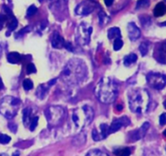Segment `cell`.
Here are the masks:
<instances>
[{"label": "cell", "instance_id": "603a6c76", "mask_svg": "<svg viewBox=\"0 0 166 156\" xmlns=\"http://www.w3.org/2000/svg\"><path fill=\"white\" fill-rule=\"evenodd\" d=\"M139 50L143 56L148 54V44L147 42H142L139 46Z\"/></svg>", "mask_w": 166, "mask_h": 156}, {"label": "cell", "instance_id": "52a82bcc", "mask_svg": "<svg viewBox=\"0 0 166 156\" xmlns=\"http://www.w3.org/2000/svg\"><path fill=\"white\" fill-rule=\"evenodd\" d=\"M147 82L152 88L160 90L166 86V76L161 73H151L147 76Z\"/></svg>", "mask_w": 166, "mask_h": 156}, {"label": "cell", "instance_id": "d6986e66", "mask_svg": "<svg viewBox=\"0 0 166 156\" xmlns=\"http://www.w3.org/2000/svg\"><path fill=\"white\" fill-rule=\"evenodd\" d=\"M137 59L138 57L135 54H129L128 56H126L124 59V64L126 66H129L130 65L131 63H134L137 61Z\"/></svg>", "mask_w": 166, "mask_h": 156}, {"label": "cell", "instance_id": "30bf717a", "mask_svg": "<svg viewBox=\"0 0 166 156\" xmlns=\"http://www.w3.org/2000/svg\"><path fill=\"white\" fill-rule=\"evenodd\" d=\"M130 124V120L126 116H123V117L117 119L114 121H113L112 125L109 128V134H113L114 132L118 131L122 126H126Z\"/></svg>", "mask_w": 166, "mask_h": 156}, {"label": "cell", "instance_id": "9c48e42d", "mask_svg": "<svg viewBox=\"0 0 166 156\" xmlns=\"http://www.w3.org/2000/svg\"><path fill=\"white\" fill-rule=\"evenodd\" d=\"M95 8V4L92 1L85 0L78 5L75 8V13L81 16H87L92 12Z\"/></svg>", "mask_w": 166, "mask_h": 156}, {"label": "cell", "instance_id": "9a60e30c", "mask_svg": "<svg viewBox=\"0 0 166 156\" xmlns=\"http://www.w3.org/2000/svg\"><path fill=\"white\" fill-rule=\"evenodd\" d=\"M51 43H52L53 47L58 48V49L62 48L63 46L65 47V44H66L63 38L60 36V34L58 32H55V34L53 35Z\"/></svg>", "mask_w": 166, "mask_h": 156}, {"label": "cell", "instance_id": "f1b7e54d", "mask_svg": "<svg viewBox=\"0 0 166 156\" xmlns=\"http://www.w3.org/2000/svg\"><path fill=\"white\" fill-rule=\"evenodd\" d=\"M36 11H37V8L35 7L34 5H32V6H30L27 10V16H32L33 15H35V13H36Z\"/></svg>", "mask_w": 166, "mask_h": 156}, {"label": "cell", "instance_id": "2e32d148", "mask_svg": "<svg viewBox=\"0 0 166 156\" xmlns=\"http://www.w3.org/2000/svg\"><path fill=\"white\" fill-rule=\"evenodd\" d=\"M153 13L156 17H160L166 14V5L164 2H159L156 5L154 10H153Z\"/></svg>", "mask_w": 166, "mask_h": 156}, {"label": "cell", "instance_id": "6da1fadb", "mask_svg": "<svg viewBox=\"0 0 166 156\" xmlns=\"http://www.w3.org/2000/svg\"><path fill=\"white\" fill-rule=\"evenodd\" d=\"M87 67L80 59H72L64 67L62 72L61 79L68 85H77L86 77Z\"/></svg>", "mask_w": 166, "mask_h": 156}, {"label": "cell", "instance_id": "4fadbf2b", "mask_svg": "<svg viewBox=\"0 0 166 156\" xmlns=\"http://www.w3.org/2000/svg\"><path fill=\"white\" fill-rule=\"evenodd\" d=\"M109 127L108 125H105V124H103L100 126V132L94 129L93 131H92V138H93V140L100 141L101 139H104V138H106L107 135L109 134Z\"/></svg>", "mask_w": 166, "mask_h": 156}, {"label": "cell", "instance_id": "7c38bea8", "mask_svg": "<svg viewBox=\"0 0 166 156\" xmlns=\"http://www.w3.org/2000/svg\"><path fill=\"white\" fill-rule=\"evenodd\" d=\"M128 37L131 41H135L141 35V32L134 23L130 22L127 25Z\"/></svg>", "mask_w": 166, "mask_h": 156}, {"label": "cell", "instance_id": "7402d4cb", "mask_svg": "<svg viewBox=\"0 0 166 156\" xmlns=\"http://www.w3.org/2000/svg\"><path fill=\"white\" fill-rule=\"evenodd\" d=\"M29 115H30V109L25 108L23 112V121L24 125H27L29 122Z\"/></svg>", "mask_w": 166, "mask_h": 156}, {"label": "cell", "instance_id": "8fae6325", "mask_svg": "<svg viewBox=\"0 0 166 156\" xmlns=\"http://www.w3.org/2000/svg\"><path fill=\"white\" fill-rule=\"evenodd\" d=\"M154 57L159 63L166 64V42L162 43L157 46L155 50Z\"/></svg>", "mask_w": 166, "mask_h": 156}, {"label": "cell", "instance_id": "d590c367", "mask_svg": "<svg viewBox=\"0 0 166 156\" xmlns=\"http://www.w3.org/2000/svg\"><path fill=\"white\" fill-rule=\"evenodd\" d=\"M3 87V85H2V80H1V78H0V90Z\"/></svg>", "mask_w": 166, "mask_h": 156}, {"label": "cell", "instance_id": "60d3db41", "mask_svg": "<svg viewBox=\"0 0 166 156\" xmlns=\"http://www.w3.org/2000/svg\"><path fill=\"white\" fill-rule=\"evenodd\" d=\"M164 2H166V0H164Z\"/></svg>", "mask_w": 166, "mask_h": 156}, {"label": "cell", "instance_id": "8992f818", "mask_svg": "<svg viewBox=\"0 0 166 156\" xmlns=\"http://www.w3.org/2000/svg\"><path fill=\"white\" fill-rule=\"evenodd\" d=\"M46 119L51 126H58L62 123L65 118V110L60 106H50L46 111Z\"/></svg>", "mask_w": 166, "mask_h": 156}, {"label": "cell", "instance_id": "ba28073f", "mask_svg": "<svg viewBox=\"0 0 166 156\" xmlns=\"http://www.w3.org/2000/svg\"><path fill=\"white\" fill-rule=\"evenodd\" d=\"M92 28L91 25H88L86 23H82L79 26L76 34L78 42L81 45H86L90 41V37H91Z\"/></svg>", "mask_w": 166, "mask_h": 156}, {"label": "cell", "instance_id": "1f68e13d", "mask_svg": "<svg viewBox=\"0 0 166 156\" xmlns=\"http://www.w3.org/2000/svg\"><path fill=\"white\" fill-rule=\"evenodd\" d=\"M160 125L161 126L166 125V113H163L160 116Z\"/></svg>", "mask_w": 166, "mask_h": 156}, {"label": "cell", "instance_id": "83f0119b", "mask_svg": "<svg viewBox=\"0 0 166 156\" xmlns=\"http://www.w3.org/2000/svg\"><path fill=\"white\" fill-rule=\"evenodd\" d=\"M11 141V138L9 136L5 135V134H0V143L2 144H7L10 142Z\"/></svg>", "mask_w": 166, "mask_h": 156}, {"label": "cell", "instance_id": "8d00e7d4", "mask_svg": "<svg viewBox=\"0 0 166 156\" xmlns=\"http://www.w3.org/2000/svg\"><path fill=\"white\" fill-rule=\"evenodd\" d=\"M19 154H20V153H19L18 151H16V153H14L13 156H19Z\"/></svg>", "mask_w": 166, "mask_h": 156}, {"label": "cell", "instance_id": "74e56055", "mask_svg": "<svg viewBox=\"0 0 166 156\" xmlns=\"http://www.w3.org/2000/svg\"><path fill=\"white\" fill-rule=\"evenodd\" d=\"M160 25H163V26H166V21H165V22H164V23H161V24H160Z\"/></svg>", "mask_w": 166, "mask_h": 156}, {"label": "cell", "instance_id": "836d02e7", "mask_svg": "<svg viewBox=\"0 0 166 156\" xmlns=\"http://www.w3.org/2000/svg\"><path fill=\"white\" fill-rule=\"evenodd\" d=\"M113 2H114V0H105V3L106 6L109 7V6H111L113 4Z\"/></svg>", "mask_w": 166, "mask_h": 156}, {"label": "cell", "instance_id": "484cf974", "mask_svg": "<svg viewBox=\"0 0 166 156\" xmlns=\"http://www.w3.org/2000/svg\"><path fill=\"white\" fill-rule=\"evenodd\" d=\"M86 156H109L104 152L100 151L99 150H93L89 152V154H87Z\"/></svg>", "mask_w": 166, "mask_h": 156}, {"label": "cell", "instance_id": "7a4b0ae2", "mask_svg": "<svg viewBox=\"0 0 166 156\" xmlns=\"http://www.w3.org/2000/svg\"><path fill=\"white\" fill-rule=\"evenodd\" d=\"M118 85L109 77H103L95 87V94L99 101L109 104L114 102L118 96Z\"/></svg>", "mask_w": 166, "mask_h": 156}, {"label": "cell", "instance_id": "5bb4252c", "mask_svg": "<svg viewBox=\"0 0 166 156\" xmlns=\"http://www.w3.org/2000/svg\"><path fill=\"white\" fill-rule=\"evenodd\" d=\"M149 127H150V124H149V123L148 122L143 123V125H142L139 129H137L136 131L133 133V134H132L131 136L132 140L137 141L143 138V137L146 135V134H147V132H148V129H149Z\"/></svg>", "mask_w": 166, "mask_h": 156}, {"label": "cell", "instance_id": "277c9868", "mask_svg": "<svg viewBox=\"0 0 166 156\" xmlns=\"http://www.w3.org/2000/svg\"><path fill=\"white\" fill-rule=\"evenodd\" d=\"M94 118V111L90 106L84 105L73 111L72 120L76 128L82 129L89 125Z\"/></svg>", "mask_w": 166, "mask_h": 156}, {"label": "cell", "instance_id": "e575fe53", "mask_svg": "<svg viewBox=\"0 0 166 156\" xmlns=\"http://www.w3.org/2000/svg\"><path fill=\"white\" fill-rule=\"evenodd\" d=\"M9 128L11 129H12V131L14 132V133H15V132H16V126L15 125H13V124H12V125H9Z\"/></svg>", "mask_w": 166, "mask_h": 156}, {"label": "cell", "instance_id": "d6a6232c", "mask_svg": "<svg viewBox=\"0 0 166 156\" xmlns=\"http://www.w3.org/2000/svg\"><path fill=\"white\" fill-rule=\"evenodd\" d=\"M8 20V16H4V15H0V25H2L4 22Z\"/></svg>", "mask_w": 166, "mask_h": 156}, {"label": "cell", "instance_id": "4dcf8cb0", "mask_svg": "<svg viewBox=\"0 0 166 156\" xmlns=\"http://www.w3.org/2000/svg\"><path fill=\"white\" fill-rule=\"evenodd\" d=\"M37 123H38V117L36 116V117L32 119V122H31V125H30V130L31 131H33L36 129V127L37 126Z\"/></svg>", "mask_w": 166, "mask_h": 156}, {"label": "cell", "instance_id": "ac0fdd59", "mask_svg": "<svg viewBox=\"0 0 166 156\" xmlns=\"http://www.w3.org/2000/svg\"><path fill=\"white\" fill-rule=\"evenodd\" d=\"M108 38H109V39H110V40H112V39L121 38L120 30L117 27L109 29V30H108Z\"/></svg>", "mask_w": 166, "mask_h": 156}, {"label": "cell", "instance_id": "ffe728a7", "mask_svg": "<svg viewBox=\"0 0 166 156\" xmlns=\"http://www.w3.org/2000/svg\"><path fill=\"white\" fill-rule=\"evenodd\" d=\"M114 154L116 156H130V150L129 148L118 149L116 150H114Z\"/></svg>", "mask_w": 166, "mask_h": 156}, {"label": "cell", "instance_id": "f546056e", "mask_svg": "<svg viewBox=\"0 0 166 156\" xmlns=\"http://www.w3.org/2000/svg\"><path fill=\"white\" fill-rule=\"evenodd\" d=\"M36 67H35V65L33 64V63H28L27 66V73H28V74H30V73H36Z\"/></svg>", "mask_w": 166, "mask_h": 156}, {"label": "cell", "instance_id": "4316f807", "mask_svg": "<svg viewBox=\"0 0 166 156\" xmlns=\"http://www.w3.org/2000/svg\"><path fill=\"white\" fill-rule=\"evenodd\" d=\"M123 42L121 38H117L114 40V50H119L121 48L123 47Z\"/></svg>", "mask_w": 166, "mask_h": 156}, {"label": "cell", "instance_id": "5b68a950", "mask_svg": "<svg viewBox=\"0 0 166 156\" xmlns=\"http://www.w3.org/2000/svg\"><path fill=\"white\" fill-rule=\"evenodd\" d=\"M21 100L12 96H6L0 101V113L7 119H12L21 107Z\"/></svg>", "mask_w": 166, "mask_h": 156}, {"label": "cell", "instance_id": "3957f363", "mask_svg": "<svg viewBox=\"0 0 166 156\" xmlns=\"http://www.w3.org/2000/svg\"><path fill=\"white\" fill-rule=\"evenodd\" d=\"M128 102L130 109L133 112L142 114L148 109L150 96L148 91L143 89L130 90L128 94Z\"/></svg>", "mask_w": 166, "mask_h": 156}, {"label": "cell", "instance_id": "cb8c5ba5", "mask_svg": "<svg viewBox=\"0 0 166 156\" xmlns=\"http://www.w3.org/2000/svg\"><path fill=\"white\" fill-rule=\"evenodd\" d=\"M47 89L46 88L45 86H39L38 90L36 91V95L38 96L40 98H43V97L45 96V94H46Z\"/></svg>", "mask_w": 166, "mask_h": 156}, {"label": "cell", "instance_id": "d4e9b609", "mask_svg": "<svg viewBox=\"0 0 166 156\" xmlns=\"http://www.w3.org/2000/svg\"><path fill=\"white\" fill-rule=\"evenodd\" d=\"M23 87L25 90H29L33 87V83L31 80L26 79L23 82Z\"/></svg>", "mask_w": 166, "mask_h": 156}, {"label": "cell", "instance_id": "f35d334b", "mask_svg": "<svg viewBox=\"0 0 166 156\" xmlns=\"http://www.w3.org/2000/svg\"><path fill=\"white\" fill-rule=\"evenodd\" d=\"M163 135H164V137H166V129H165V130H164V132H163Z\"/></svg>", "mask_w": 166, "mask_h": 156}, {"label": "cell", "instance_id": "ab89813d", "mask_svg": "<svg viewBox=\"0 0 166 156\" xmlns=\"http://www.w3.org/2000/svg\"><path fill=\"white\" fill-rule=\"evenodd\" d=\"M164 108L166 109V100L164 102Z\"/></svg>", "mask_w": 166, "mask_h": 156}, {"label": "cell", "instance_id": "44dd1931", "mask_svg": "<svg viewBox=\"0 0 166 156\" xmlns=\"http://www.w3.org/2000/svg\"><path fill=\"white\" fill-rule=\"evenodd\" d=\"M150 4L149 0H139L137 2L136 8L137 9H140V8H145V7H148Z\"/></svg>", "mask_w": 166, "mask_h": 156}, {"label": "cell", "instance_id": "e0dca14e", "mask_svg": "<svg viewBox=\"0 0 166 156\" xmlns=\"http://www.w3.org/2000/svg\"><path fill=\"white\" fill-rule=\"evenodd\" d=\"M21 59V56L18 52H11L7 54V61L11 63H13V64L20 63Z\"/></svg>", "mask_w": 166, "mask_h": 156}]
</instances>
